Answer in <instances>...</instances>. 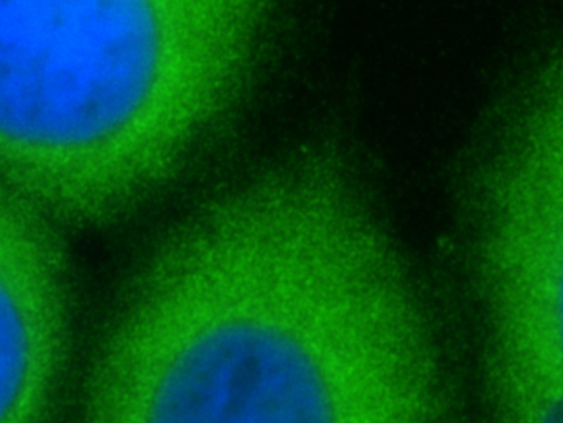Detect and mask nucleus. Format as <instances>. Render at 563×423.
I'll use <instances>...</instances> for the list:
<instances>
[{
	"instance_id": "nucleus-3",
	"label": "nucleus",
	"mask_w": 563,
	"mask_h": 423,
	"mask_svg": "<svg viewBox=\"0 0 563 423\" xmlns=\"http://www.w3.org/2000/svg\"><path fill=\"white\" fill-rule=\"evenodd\" d=\"M489 201L484 269L504 423H563V126Z\"/></svg>"
},
{
	"instance_id": "nucleus-2",
	"label": "nucleus",
	"mask_w": 563,
	"mask_h": 423,
	"mask_svg": "<svg viewBox=\"0 0 563 423\" xmlns=\"http://www.w3.org/2000/svg\"><path fill=\"white\" fill-rule=\"evenodd\" d=\"M272 0H0V186L73 221L172 177L239 103Z\"/></svg>"
},
{
	"instance_id": "nucleus-1",
	"label": "nucleus",
	"mask_w": 563,
	"mask_h": 423,
	"mask_svg": "<svg viewBox=\"0 0 563 423\" xmlns=\"http://www.w3.org/2000/svg\"><path fill=\"white\" fill-rule=\"evenodd\" d=\"M89 423H438L414 293L335 147L163 244L104 349Z\"/></svg>"
},
{
	"instance_id": "nucleus-4",
	"label": "nucleus",
	"mask_w": 563,
	"mask_h": 423,
	"mask_svg": "<svg viewBox=\"0 0 563 423\" xmlns=\"http://www.w3.org/2000/svg\"><path fill=\"white\" fill-rule=\"evenodd\" d=\"M52 238L0 186V423H42L63 346V284Z\"/></svg>"
}]
</instances>
